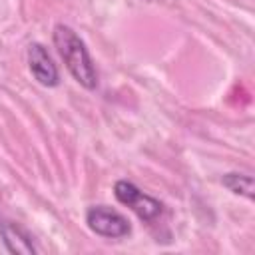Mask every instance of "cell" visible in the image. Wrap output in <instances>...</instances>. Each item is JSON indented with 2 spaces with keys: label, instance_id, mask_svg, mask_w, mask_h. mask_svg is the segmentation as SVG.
I'll use <instances>...</instances> for the list:
<instances>
[{
  "label": "cell",
  "instance_id": "4",
  "mask_svg": "<svg viewBox=\"0 0 255 255\" xmlns=\"http://www.w3.org/2000/svg\"><path fill=\"white\" fill-rule=\"evenodd\" d=\"M28 68L34 80L44 88H56L60 84V72L44 44L34 42L28 46Z\"/></svg>",
  "mask_w": 255,
  "mask_h": 255
},
{
  "label": "cell",
  "instance_id": "2",
  "mask_svg": "<svg viewBox=\"0 0 255 255\" xmlns=\"http://www.w3.org/2000/svg\"><path fill=\"white\" fill-rule=\"evenodd\" d=\"M114 195L122 205L129 207L145 223L155 221L163 211V205L159 199L143 193L135 183H131L128 179H118L114 183Z\"/></svg>",
  "mask_w": 255,
  "mask_h": 255
},
{
  "label": "cell",
  "instance_id": "1",
  "mask_svg": "<svg viewBox=\"0 0 255 255\" xmlns=\"http://www.w3.org/2000/svg\"><path fill=\"white\" fill-rule=\"evenodd\" d=\"M54 46L64 60L68 72L72 78L86 90L98 88V70L94 66V60L84 44V40L68 26V24H56L52 32Z\"/></svg>",
  "mask_w": 255,
  "mask_h": 255
},
{
  "label": "cell",
  "instance_id": "6",
  "mask_svg": "<svg viewBox=\"0 0 255 255\" xmlns=\"http://www.w3.org/2000/svg\"><path fill=\"white\" fill-rule=\"evenodd\" d=\"M221 183H223V187H227L235 195H243L247 199L255 197V183H253V177L247 175V173L229 171V173H225L221 177Z\"/></svg>",
  "mask_w": 255,
  "mask_h": 255
},
{
  "label": "cell",
  "instance_id": "5",
  "mask_svg": "<svg viewBox=\"0 0 255 255\" xmlns=\"http://www.w3.org/2000/svg\"><path fill=\"white\" fill-rule=\"evenodd\" d=\"M0 237H2L4 247L10 253H16V255H34V253H38L30 233L26 229H22L20 225L12 223V221H2L0 223Z\"/></svg>",
  "mask_w": 255,
  "mask_h": 255
},
{
  "label": "cell",
  "instance_id": "3",
  "mask_svg": "<svg viewBox=\"0 0 255 255\" xmlns=\"http://www.w3.org/2000/svg\"><path fill=\"white\" fill-rule=\"evenodd\" d=\"M86 223L96 235L106 239H122L131 233L129 219L108 205H92L86 211Z\"/></svg>",
  "mask_w": 255,
  "mask_h": 255
}]
</instances>
